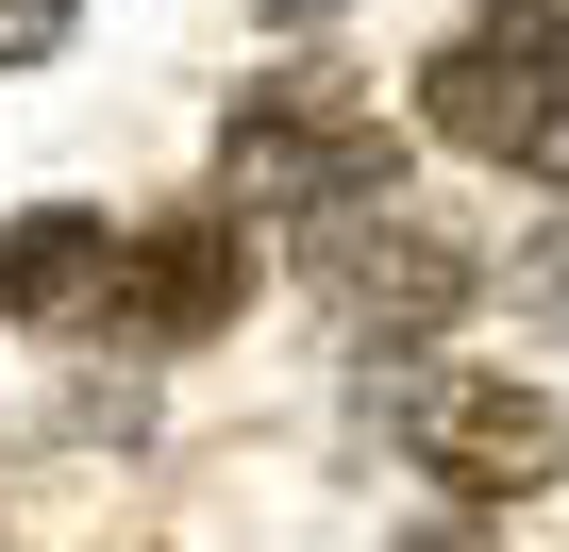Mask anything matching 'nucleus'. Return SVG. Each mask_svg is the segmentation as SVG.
<instances>
[{
  "label": "nucleus",
  "instance_id": "nucleus-1",
  "mask_svg": "<svg viewBox=\"0 0 569 552\" xmlns=\"http://www.w3.org/2000/svg\"><path fill=\"white\" fill-rule=\"evenodd\" d=\"M218 184H234V218H352V201H402V134L336 84V68H268V84H234V118H218Z\"/></svg>",
  "mask_w": 569,
  "mask_h": 552
},
{
  "label": "nucleus",
  "instance_id": "nucleus-2",
  "mask_svg": "<svg viewBox=\"0 0 569 552\" xmlns=\"http://www.w3.org/2000/svg\"><path fill=\"white\" fill-rule=\"evenodd\" d=\"M419 118L452 151H486V168H519V184L569 201V0H502V18L436 34L419 51Z\"/></svg>",
  "mask_w": 569,
  "mask_h": 552
},
{
  "label": "nucleus",
  "instance_id": "nucleus-3",
  "mask_svg": "<svg viewBox=\"0 0 569 552\" xmlns=\"http://www.w3.org/2000/svg\"><path fill=\"white\" fill-rule=\"evenodd\" d=\"M302 285H319V319L352 352H436L469 319V285H486V251L452 218H419V201H352V218L302 234Z\"/></svg>",
  "mask_w": 569,
  "mask_h": 552
},
{
  "label": "nucleus",
  "instance_id": "nucleus-4",
  "mask_svg": "<svg viewBox=\"0 0 569 552\" xmlns=\"http://www.w3.org/2000/svg\"><path fill=\"white\" fill-rule=\"evenodd\" d=\"M386 419H402V452H419V485H452V502H536L552 469H569V419H552V385H519V369H402L386 385Z\"/></svg>",
  "mask_w": 569,
  "mask_h": 552
},
{
  "label": "nucleus",
  "instance_id": "nucleus-5",
  "mask_svg": "<svg viewBox=\"0 0 569 552\" xmlns=\"http://www.w3.org/2000/svg\"><path fill=\"white\" fill-rule=\"evenodd\" d=\"M234 302H251V218H234V201L134 218V268H118V335H134V352H201Z\"/></svg>",
  "mask_w": 569,
  "mask_h": 552
},
{
  "label": "nucleus",
  "instance_id": "nucleus-6",
  "mask_svg": "<svg viewBox=\"0 0 569 552\" xmlns=\"http://www.w3.org/2000/svg\"><path fill=\"white\" fill-rule=\"evenodd\" d=\"M118 268H134V234L84 201L0 218V335H118Z\"/></svg>",
  "mask_w": 569,
  "mask_h": 552
},
{
  "label": "nucleus",
  "instance_id": "nucleus-7",
  "mask_svg": "<svg viewBox=\"0 0 569 552\" xmlns=\"http://www.w3.org/2000/svg\"><path fill=\"white\" fill-rule=\"evenodd\" d=\"M519 319H536V335H569V218L519 251Z\"/></svg>",
  "mask_w": 569,
  "mask_h": 552
},
{
  "label": "nucleus",
  "instance_id": "nucleus-8",
  "mask_svg": "<svg viewBox=\"0 0 569 552\" xmlns=\"http://www.w3.org/2000/svg\"><path fill=\"white\" fill-rule=\"evenodd\" d=\"M68 18H84V0H0V68H51V51H68Z\"/></svg>",
  "mask_w": 569,
  "mask_h": 552
},
{
  "label": "nucleus",
  "instance_id": "nucleus-9",
  "mask_svg": "<svg viewBox=\"0 0 569 552\" xmlns=\"http://www.w3.org/2000/svg\"><path fill=\"white\" fill-rule=\"evenodd\" d=\"M402 552H469V535H402Z\"/></svg>",
  "mask_w": 569,
  "mask_h": 552
}]
</instances>
